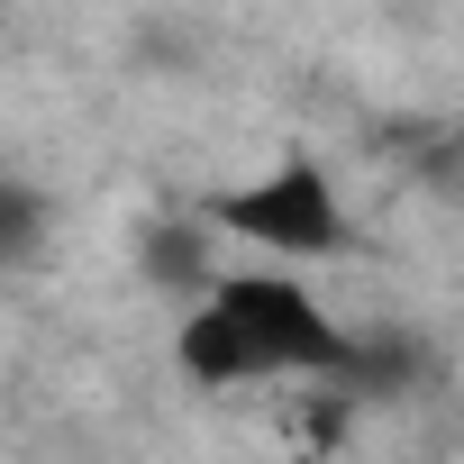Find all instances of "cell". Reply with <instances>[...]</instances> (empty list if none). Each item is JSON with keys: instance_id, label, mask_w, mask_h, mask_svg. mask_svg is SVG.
Returning a JSON list of instances; mask_svg holds the SVG:
<instances>
[{"instance_id": "3957f363", "label": "cell", "mask_w": 464, "mask_h": 464, "mask_svg": "<svg viewBox=\"0 0 464 464\" xmlns=\"http://www.w3.org/2000/svg\"><path fill=\"white\" fill-rule=\"evenodd\" d=\"M209 209H191V218H155L146 227V246H137V265H146V283L155 292H173V301H200L227 265H209Z\"/></svg>"}, {"instance_id": "7a4b0ae2", "label": "cell", "mask_w": 464, "mask_h": 464, "mask_svg": "<svg viewBox=\"0 0 464 464\" xmlns=\"http://www.w3.org/2000/svg\"><path fill=\"white\" fill-rule=\"evenodd\" d=\"M209 227L227 246H246V256H265V265H328V256H346V200H337V182L310 164V155H292V164H274V173H246L237 191H218L209 200Z\"/></svg>"}, {"instance_id": "6da1fadb", "label": "cell", "mask_w": 464, "mask_h": 464, "mask_svg": "<svg viewBox=\"0 0 464 464\" xmlns=\"http://www.w3.org/2000/svg\"><path fill=\"white\" fill-rule=\"evenodd\" d=\"M173 364L191 373V392H246V382L355 373V337L319 310V292L292 265H237L200 301H182Z\"/></svg>"}, {"instance_id": "277c9868", "label": "cell", "mask_w": 464, "mask_h": 464, "mask_svg": "<svg viewBox=\"0 0 464 464\" xmlns=\"http://www.w3.org/2000/svg\"><path fill=\"white\" fill-rule=\"evenodd\" d=\"M46 246V200L28 182H0V265H28Z\"/></svg>"}]
</instances>
